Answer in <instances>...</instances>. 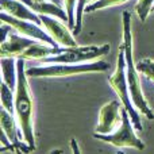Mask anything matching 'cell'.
Here are the masks:
<instances>
[{
  "label": "cell",
  "mask_w": 154,
  "mask_h": 154,
  "mask_svg": "<svg viewBox=\"0 0 154 154\" xmlns=\"http://www.w3.org/2000/svg\"><path fill=\"white\" fill-rule=\"evenodd\" d=\"M26 60L16 58L18 66V84L15 89V118L18 120L19 130H20L23 139L30 146L31 150H35V138L34 127H32V115H34V103L30 93L27 73L24 68Z\"/></svg>",
  "instance_id": "cell-1"
},
{
  "label": "cell",
  "mask_w": 154,
  "mask_h": 154,
  "mask_svg": "<svg viewBox=\"0 0 154 154\" xmlns=\"http://www.w3.org/2000/svg\"><path fill=\"white\" fill-rule=\"evenodd\" d=\"M123 46L126 53V76H127L128 88L133 104L141 114H143L147 119H154V112L150 108L147 100L145 99L141 87V79L138 76V69L134 64L133 56V34H131V15L128 11L123 12Z\"/></svg>",
  "instance_id": "cell-2"
},
{
  "label": "cell",
  "mask_w": 154,
  "mask_h": 154,
  "mask_svg": "<svg viewBox=\"0 0 154 154\" xmlns=\"http://www.w3.org/2000/svg\"><path fill=\"white\" fill-rule=\"evenodd\" d=\"M108 82L115 89L116 95L119 96L123 107L127 109L128 115H130V118H131V122H133V125H134V128H135L137 131H139V133H142L143 127H142V123H141V118H139V114L137 112L135 107H134V104H133V100H131L130 88H128L127 76H126V53H125V46H123V43L119 48L116 69H115L114 75L109 77Z\"/></svg>",
  "instance_id": "cell-3"
},
{
  "label": "cell",
  "mask_w": 154,
  "mask_h": 154,
  "mask_svg": "<svg viewBox=\"0 0 154 154\" xmlns=\"http://www.w3.org/2000/svg\"><path fill=\"white\" fill-rule=\"evenodd\" d=\"M109 65L106 61H93L88 64H46L31 66L26 70L29 77H66L81 73L106 72Z\"/></svg>",
  "instance_id": "cell-4"
},
{
  "label": "cell",
  "mask_w": 154,
  "mask_h": 154,
  "mask_svg": "<svg viewBox=\"0 0 154 154\" xmlns=\"http://www.w3.org/2000/svg\"><path fill=\"white\" fill-rule=\"evenodd\" d=\"M93 138L100 139V141L107 142V143H111L116 147H133V149L137 150L145 149V143L134 133V125L125 107L122 108V123H120V127L115 133L111 134L95 133Z\"/></svg>",
  "instance_id": "cell-5"
},
{
  "label": "cell",
  "mask_w": 154,
  "mask_h": 154,
  "mask_svg": "<svg viewBox=\"0 0 154 154\" xmlns=\"http://www.w3.org/2000/svg\"><path fill=\"white\" fill-rule=\"evenodd\" d=\"M109 45L101 46H76V48H65L64 51L57 56L46 57L41 61L43 64H82L84 61L103 57L108 54Z\"/></svg>",
  "instance_id": "cell-6"
},
{
  "label": "cell",
  "mask_w": 154,
  "mask_h": 154,
  "mask_svg": "<svg viewBox=\"0 0 154 154\" xmlns=\"http://www.w3.org/2000/svg\"><path fill=\"white\" fill-rule=\"evenodd\" d=\"M0 19H2L3 23H7L14 31L19 32L22 35H26L29 38H32L35 41H41V42H45L48 45H51L54 48H60V45L48 34V31L43 29H41L39 24L34 23V22L30 20H23V19H18L15 16L10 15L7 12H0Z\"/></svg>",
  "instance_id": "cell-7"
},
{
  "label": "cell",
  "mask_w": 154,
  "mask_h": 154,
  "mask_svg": "<svg viewBox=\"0 0 154 154\" xmlns=\"http://www.w3.org/2000/svg\"><path fill=\"white\" fill-rule=\"evenodd\" d=\"M39 16L41 20H42V26L45 27L48 34L60 46H64V48H76V46H79L75 39V35L57 18H53V16L49 15H39Z\"/></svg>",
  "instance_id": "cell-8"
},
{
  "label": "cell",
  "mask_w": 154,
  "mask_h": 154,
  "mask_svg": "<svg viewBox=\"0 0 154 154\" xmlns=\"http://www.w3.org/2000/svg\"><path fill=\"white\" fill-rule=\"evenodd\" d=\"M119 123H122V108L116 100H112L100 108L99 123L95 128V133L111 134Z\"/></svg>",
  "instance_id": "cell-9"
},
{
  "label": "cell",
  "mask_w": 154,
  "mask_h": 154,
  "mask_svg": "<svg viewBox=\"0 0 154 154\" xmlns=\"http://www.w3.org/2000/svg\"><path fill=\"white\" fill-rule=\"evenodd\" d=\"M37 41L32 39V38H29L26 35L22 34H16V32H12L11 30L8 32V37L4 42H2V46H0V54H2V58H5V57H12V58H19L32 43H35Z\"/></svg>",
  "instance_id": "cell-10"
},
{
  "label": "cell",
  "mask_w": 154,
  "mask_h": 154,
  "mask_svg": "<svg viewBox=\"0 0 154 154\" xmlns=\"http://www.w3.org/2000/svg\"><path fill=\"white\" fill-rule=\"evenodd\" d=\"M0 8H2L3 12H7L18 19L30 20L42 26L41 16L37 12H34L31 8L27 7L24 3H22L20 0H2L0 2Z\"/></svg>",
  "instance_id": "cell-11"
},
{
  "label": "cell",
  "mask_w": 154,
  "mask_h": 154,
  "mask_svg": "<svg viewBox=\"0 0 154 154\" xmlns=\"http://www.w3.org/2000/svg\"><path fill=\"white\" fill-rule=\"evenodd\" d=\"M22 3L27 5L29 8H31L34 12H37L38 15H49L58 18L62 22H69L68 14L65 10H62L61 5L56 4L51 2H34V0H20Z\"/></svg>",
  "instance_id": "cell-12"
},
{
  "label": "cell",
  "mask_w": 154,
  "mask_h": 154,
  "mask_svg": "<svg viewBox=\"0 0 154 154\" xmlns=\"http://www.w3.org/2000/svg\"><path fill=\"white\" fill-rule=\"evenodd\" d=\"M64 49L61 48H54L51 45H48L45 42L37 41L35 43H32L19 58L22 60H42L46 57H51V56H57V54L62 53Z\"/></svg>",
  "instance_id": "cell-13"
},
{
  "label": "cell",
  "mask_w": 154,
  "mask_h": 154,
  "mask_svg": "<svg viewBox=\"0 0 154 154\" xmlns=\"http://www.w3.org/2000/svg\"><path fill=\"white\" fill-rule=\"evenodd\" d=\"M0 64H2L3 81L12 91H15L16 84H18V66H16L15 58H12V57H5V58H2Z\"/></svg>",
  "instance_id": "cell-14"
},
{
  "label": "cell",
  "mask_w": 154,
  "mask_h": 154,
  "mask_svg": "<svg viewBox=\"0 0 154 154\" xmlns=\"http://www.w3.org/2000/svg\"><path fill=\"white\" fill-rule=\"evenodd\" d=\"M0 99L3 108L7 109L10 114L15 115V92H12V89L4 81H2L0 85Z\"/></svg>",
  "instance_id": "cell-15"
},
{
  "label": "cell",
  "mask_w": 154,
  "mask_h": 154,
  "mask_svg": "<svg viewBox=\"0 0 154 154\" xmlns=\"http://www.w3.org/2000/svg\"><path fill=\"white\" fill-rule=\"evenodd\" d=\"M127 0H96V2L91 3L85 7V14L87 12H92L96 10H103L107 7H114V5H120L123 3H126Z\"/></svg>",
  "instance_id": "cell-16"
},
{
  "label": "cell",
  "mask_w": 154,
  "mask_h": 154,
  "mask_svg": "<svg viewBox=\"0 0 154 154\" xmlns=\"http://www.w3.org/2000/svg\"><path fill=\"white\" fill-rule=\"evenodd\" d=\"M89 0H77L76 7V26L73 29V35H79L82 29V15L85 12V7L88 5Z\"/></svg>",
  "instance_id": "cell-17"
},
{
  "label": "cell",
  "mask_w": 154,
  "mask_h": 154,
  "mask_svg": "<svg viewBox=\"0 0 154 154\" xmlns=\"http://www.w3.org/2000/svg\"><path fill=\"white\" fill-rule=\"evenodd\" d=\"M153 5H154V0H138V3L135 5V10L141 22H146L149 14L152 12Z\"/></svg>",
  "instance_id": "cell-18"
},
{
  "label": "cell",
  "mask_w": 154,
  "mask_h": 154,
  "mask_svg": "<svg viewBox=\"0 0 154 154\" xmlns=\"http://www.w3.org/2000/svg\"><path fill=\"white\" fill-rule=\"evenodd\" d=\"M137 69L139 73L145 75L147 79H150L154 82V60L143 58L137 64Z\"/></svg>",
  "instance_id": "cell-19"
},
{
  "label": "cell",
  "mask_w": 154,
  "mask_h": 154,
  "mask_svg": "<svg viewBox=\"0 0 154 154\" xmlns=\"http://www.w3.org/2000/svg\"><path fill=\"white\" fill-rule=\"evenodd\" d=\"M65 2V10H66L68 18H69V24L70 29H75L76 26V7H77V0H64Z\"/></svg>",
  "instance_id": "cell-20"
},
{
  "label": "cell",
  "mask_w": 154,
  "mask_h": 154,
  "mask_svg": "<svg viewBox=\"0 0 154 154\" xmlns=\"http://www.w3.org/2000/svg\"><path fill=\"white\" fill-rule=\"evenodd\" d=\"M70 147H72V153L73 154H81V150H80V147H79V143H77V141L75 138L70 139Z\"/></svg>",
  "instance_id": "cell-21"
},
{
  "label": "cell",
  "mask_w": 154,
  "mask_h": 154,
  "mask_svg": "<svg viewBox=\"0 0 154 154\" xmlns=\"http://www.w3.org/2000/svg\"><path fill=\"white\" fill-rule=\"evenodd\" d=\"M62 153H64V152H62L61 149H54V150H51L49 154H62Z\"/></svg>",
  "instance_id": "cell-22"
},
{
  "label": "cell",
  "mask_w": 154,
  "mask_h": 154,
  "mask_svg": "<svg viewBox=\"0 0 154 154\" xmlns=\"http://www.w3.org/2000/svg\"><path fill=\"white\" fill-rule=\"evenodd\" d=\"M34 2H51V3H56V4L60 5V2H58V0H34Z\"/></svg>",
  "instance_id": "cell-23"
},
{
  "label": "cell",
  "mask_w": 154,
  "mask_h": 154,
  "mask_svg": "<svg viewBox=\"0 0 154 154\" xmlns=\"http://www.w3.org/2000/svg\"><path fill=\"white\" fill-rule=\"evenodd\" d=\"M152 12H154V5H153V8H152Z\"/></svg>",
  "instance_id": "cell-24"
},
{
  "label": "cell",
  "mask_w": 154,
  "mask_h": 154,
  "mask_svg": "<svg viewBox=\"0 0 154 154\" xmlns=\"http://www.w3.org/2000/svg\"><path fill=\"white\" fill-rule=\"evenodd\" d=\"M89 2H91V0H89Z\"/></svg>",
  "instance_id": "cell-25"
}]
</instances>
